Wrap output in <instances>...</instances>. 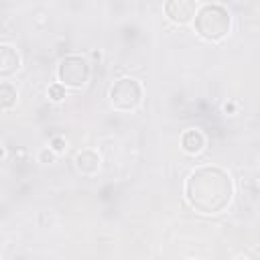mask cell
Here are the masks:
<instances>
[{"label": "cell", "mask_w": 260, "mask_h": 260, "mask_svg": "<svg viewBox=\"0 0 260 260\" xmlns=\"http://www.w3.org/2000/svg\"><path fill=\"white\" fill-rule=\"evenodd\" d=\"M234 195V185L230 175L219 167H199L185 183V197L191 207L201 213L223 211Z\"/></svg>", "instance_id": "obj_1"}, {"label": "cell", "mask_w": 260, "mask_h": 260, "mask_svg": "<svg viewBox=\"0 0 260 260\" xmlns=\"http://www.w3.org/2000/svg\"><path fill=\"white\" fill-rule=\"evenodd\" d=\"M232 28V16L221 4H203L195 12V30L205 41H219Z\"/></svg>", "instance_id": "obj_2"}, {"label": "cell", "mask_w": 260, "mask_h": 260, "mask_svg": "<svg viewBox=\"0 0 260 260\" xmlns=\"http://www.w3.org/2000/svg\"><path fill=\"white\" fill-rule=\"evenodd\" d=\"M57 77L63 87H81L89 77V63L81 55H67L57 67Z\"/></svg>", "instance_id": "obj_3"}, {"label": "cell", "mask_w": 260, "mask_h": 260, "mask_svg": "<svg viewBox=\"0 0 260 260\" xmlns=\"http://www.w3.org/2000/svg\"><path fill=\"white\" fill-rule=\"evenodd\" d=\"M142 100V85L132 77L118 79L110 89V102L116 110H134Z\"/></svg>", "instance_id": "obj_4"}, {"label": "cell", "mask_w": 260, "mask_h": 260, "mask_svg": "<svg viewBox=\"0 0 260 260\" xmlns=\"http://www.w3.org/2000/svg\"><path fill=\"white\" fill-rule=\"evenodd\" d=\"M165 12L167 16L173 20V22H179V24H185L189 22L195 12H197V4L193 0H169L165 4Z\"/></svg>", "instance_id": "obj_5"}, {"label": "cell", "mask_w": 260, "mask_h": 260, "mask_svg": "<svg viewBox=\"0 0 260 260\" xmlns=\"http://www.w3.org/2000/svg\"><path fill=\"white\" fill-rule=\"evenodd\" d=\"M20 67V57L18 51L12 45L0 43V77H10L18 71Z\"/></svg>", "instance_id": "obj_6"}, {"label": "cell", "mask_w": 260, "mask_h": 260, "mask_svg": "<svg viewBox=\"0 0 260 260\" xmlns=\"http://www.w3.org/2000/svg\"><path fill=\"white\" fill-rule=\"evenodd\" d=\"M75 167L81 175H95L100 171V156L93 150H81L75 156Z\"/></svg>", "instance_id": "obj_7"}, {"label": "cell", "mask_w": 260, "mask_h": 260, "mask_svg": "<svg viewBox=\"0 0 260 260\" xmlns=\"http://www.w3.org/2000/svg\"><path fill=\"white\" fill-rule=\"evenodd\" d=\"M181 144H183V150H185V152H189V154H197V152H201L203 146H205V136L201 134V130L191 128V130H187V132L183 134Z\"/></svg>", "instance_id": "obj_8"}, {"label": "cell", "mask_w": 260, "mask_h": 260, "mask_svg": "<svg viewBox=\"0 0 260 260\" xmlns=\"http://www.w3.org/2000/svg\"><path fill=\"white\" fill-rule=\"evenodd\" d=\"M16 89L6 83V81H0V110H8L16 104Z\"/></svg>", "instance_id": "obj_9"}, {"label": "cell", "mask_w": 260, "mask_h": 260, "mask_svg": "<svg viewBox=\"0 0 260 260\" xmlns=\"http://www.w3.org/2000/svg\"><path fill=\"white\" fill-rule=\"evenodd\" d=\"M49 98H51L53 102H61V100L65 98V87H63L61 83H53V85L49 87Z\"/></svg>", "instance_id": "obj_10"}, {"label": "cell", "mask_w": 260, "mask_h": 260, "mask_svg": "<svg viewBox=\"0 0 260 260\" xmlns=\"http://www.w3.org/2000/svg\"><path fill=\"white\" fill-rule=\"evenodd\" d=\"M51 150H53V152H63V150H65V138L55 136V138L51 140Z\"/></svg>", "instance_id": "obj_11"}, {"label": "cell", "mask_w": 260, "mask_h": 260, "mask_svg": "<svg viewBox=\"0 0 260 260\" xmlns=\"http://www.w3.org/2000/svg\"><path fill=\"white\" fill-rule=\"evenodd\" d=\"M39 158H41V162H53V158H55V152H53L51 148H45V150H41Z\"/></svg>", "instance_id": "obj_12"}, {"label": "cell", "mask_w": 260, "mask_h": 260, "mask_svg": "<svg viewBox=\"0 0 260 260\" xmlns=\"http://www.w3.org/2000/svg\"><path fill=\"white\" fill-rule=\"evenodd\" d=\"M2 154H4V150H2V148H0V156H2Z\"/></svg>", "instance_id": "obj_13"}, {"label": "cell", "mask_w": 260, "mask_h": 260, "mask_svg": "<svg viewBox=\"0 0 260 260\" xmlns=\"http://www.w3.org/2000/svg\"><path fill=\"white\" fill-rule=\"evenodd\" d=\"M238 260H248V258H238Z\"/></svg>", "instance_id": "obj_14"}]
</instances>
